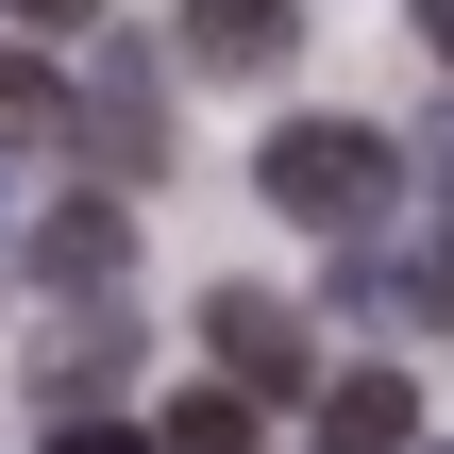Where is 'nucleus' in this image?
Here are the masks:
<instances>
[{
    "label": "nucleus",
    "mask_w": 454,
    "mask_h": 454,
    "mask_svg": "<svg viewBox=\"0 0 454 454\" xmlns=\"http://www.w3.org/2000/svg\"><path fill=\"white\" fill-rule=\"evenodd\" d=\"M354 303H387V320H438V337H454V219H421V253H404V270H354Z\"/></svg>",
    "instance_id": "nucleus-8"
},
{
    "label": "nucleus",
    "mask_w": 454,
    "mask_h": 454,
    "mask_svg": "<svg viewBox=\"0 0 454 454\" xmlns=\"http://www.w3.org/2000/svg\"><path fill=\"white\" fill-rule=\"evenodd\" d=\"M303 51V0H185V67H219V84H270Z\"/></svg>",
    "instance_id": "nucleus-5"
},
{
    "label": "nucleus",
    "mask_w": 454,
    "mask_h": 454,
    "mask_svg": "<svg viewBox=\"0 0 454 454\" xmlns=\"http://www.w3.org/2000/svg\"><path fill=\"white\" fill-rule=\"evenodd\" d=\"M84 168H101V185H152V168H168V84H152L135 51H101V84H84Z\"/></svg>",
    "instance_id": "nucleus-4"
},
{
    "label": "nucleus",
    "mask_w": 454,
    "mask_h": 454,
    "mask_svg": "<svg viewBox=\"0 0 454 454\" xmlns=\"http://www.w3.org/2000/svg\"><path fill=\"white\" fill-rule=\"evenodd\" d=\"M421 34H438V67H454V0H421Z\"/></svg>",
    "instance_id": "nucleus-13"
},
{
    "label": "nucleus",
    "mask_w": 454,
    "mask_h": 454,
    "mask_svg": "<svg viewBox=\"0 0 454 454\" xmlns=\"http://www.w3.org/2000/svg\"><path fill=\"white\" fill-rule=\"evenodd\" d=\"M320 454H421V387L404 371H337L320 387Z\"/></svg>",
    "instance_id": "nucleus-6"
},
{
    "label": "nucleus",
    "mask_w": 454,
    "mask_h": 454,
    "mask_svg": "<svg viewBox=\"0 0 454 454\" xmlns=\"http://www.w3.org/2000/svg\"><path fill=\"white\" fill-rule=\"evenodd\" d=\"M17 17H34V34H101V0H17Z\"/></svg>",
    "instance_id": "nucleus-12"
},
{
    "label": "nucleus",
    "mask_w": 454,
    "mask_h": 454,
    "mask_svg": "<svg viewBox=\"0 0 454 454\" xmlns=\"http://www.w3.org/2000/svg\"><path fill=\"white\" fill-rule=\"evenodd\" d=\"M253 185H270L303 236H371V219H387V185H404V152H387L371 118H270Z\"/></svg>",
    "instance_id": "nucleus-1"
},
{
    "label": "nucleus",
    "mask_w": 454,
    "mask_h": 454,
    "mask_svg": "<svg viewBox=\"0 0 454 454\" xmlns=\"http://www.w3.org/2000/svg\"><path fill=\"white\" fill-rule=\"evenodd\" d=\"M118 270H135V185H67V202H34V219H17V286L101 303Z\"/></svg>",
    "instance_id": "nucleus-2"
},
{
    "label": "nucleus",
    "mask_w": 454,
    "mask_h": 454,
    "mask_svg": "<svg viewBox=\"0 0 454 454\" xmlns=\"http://www.w3.org/2000/svg\"><path fill=\"white\" fill-rule=\"evenodd\" d=\"M118 354H135V337H118V320H67V337H51V354H34V371H51V387H67V404H101V387H118Z\"/></svg>",
    "instance_id": "nucleus-9"
},
{
    "label": "nucleus",
    "mask_w": 454,
    "mask_h": 454,
    "mask_svg": "<svg viewBox=\"0 0 454 454\" xmlns=\"http://www.w3.org/2000/svg\"><path fill=\"white\" fill-rule=\"evenodd\" d=\"M152 438H168V454H270V404H253V387L219 371V387H185V404H168Z\"/></svg>",
    "instance_id": "nucleus-7"
},
{
    "label": "nucleus",
    "mask_w": 454,
    "mask_h": 454,
    "mask_svg": "<svg viewBox=\"0 0 454 454\" xmlns=\"http://www.w3.org/2000/svg\"><path fill=\"white\" fill-rule=\"evenodd\" d=\"M404 168H421V219H454V118H421V152H404Z\"/></svg>",
    "instance_id": "nucleus-10"
},
{
    "label": "nucleus",
    "mask_w": 454,
    "mask_h": 454,
    "mask_svg": "<svg viewBox=\"0 0 454 454\" xmlns=\"http://www.w3.org/2000/svg\"><path fill=\"white\" fill-rule=\"evenodd\" d=\"M202 354H219L253 404H320V337H303V303H270V286H219V303H202Z\"/></svg>",
    "instance_id": "nucleus-3"
},
{
    "label": "nucleus",
    "mask_w": 454,
    "mask_h": 454,
    "mask_svg": "<svg viewBox=\"0 0 454 454\" xmlns=\"http://www.w3.org/2000/svg\"><path fill=\"white\" fill-rule=\"evenodd\" d=\"M67 454H152V421H67Z\"/></svg>",
    "instance_id": "nucleus-11"
}]
</instances>
